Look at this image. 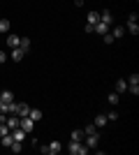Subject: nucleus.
<instances>
[{
    "label": "nucleus",
    "instance_id": "423d86ee",
    "mask_svg": "<svg viewBox=\"0 0 139 155\" xmlns=\"http://www.w3.org/2000/svg\"><path fill=\"white\" fill-rule=\"evenodd\" d=\"M98 139H100L98 132H95V134H84V143H86L88 148H95V146H98Z\"/></svg>",
    "mask_w": 139,
    "mask_h": 155
},
{
    "label": "nucleus",
    "instance_id": "2f4dec72",
    "mask_svg": "<svg viewBox=\"0 0 139 155\" xmlns=\"http://www.w3.org/2000/svg\"><path fill=\"white\" fill-rule=\"evenodd\" d=\"M0 123H7V116H5V114H0Z\"/></svg>",
    "mask_w": 139,
    "mask_h": 155
},
{
    "label": "nucleus",
    "instance_id": "a211bd4d",
    "mask_svg": "<svg viewBox=\"0 0 139 155\" xmlns=\"http://www.w3.org/2000/svg\"><path fill=\"white\" fill-rule=\"evenodd\" d=\"M19 120H21V118L16 116V114H14L12 118H7V127H9V130H14V127H19Z\"/></svg>",
    "mask_w": 139,
    "mask_h": 155
},
{
    "label": "nucleus",
    "instance_id": "bb28decb",
    "mask_svg": "<svg viewBox=\"0 0 139 155\" xmlns=\"http://www.w3.org/2000/svg\"><path fill=\"white\" fill-rule=\"evenodd\" d=\"M7 132H9V127H7V123H0V137H5Z\"/></svg>",
    "mask_w": 139,
    "mask_h": 155
},
{
    "label": "nucleus",
    "instance_id": "c85d7f7f",
    "mask_svg": "<svg viewBox=\"0 0 139 155\" xmlns=\"http://www.w3.org/2000/svg\"><path fill=\"white\" fill-rule=\"evenodd\" d=\"M116 118H118V114H116V111H109V114H107V120H116Z\"/></svg>",
    "mask_w": 139,
    "mask_h": 155
},
{
    "label": "nucleus",
    "instance_id": "b1692460",
    "mask_svg": "<svg viewBox=\"0 0 139 155\" xmlns=\"http://www.w3.org/2000/svg\"><path fill=\"white\" fill-rule=\"evenodd\" d=\"M0 32H9V21L0 19Z\"/></svg>",
    "mask_w": 139,
    "mask_h": 155
},
{
    "label": "nucleus",
    "instance_id": "a878e982",
    "mask_svg": "<svg viewBox=\"0 0 139 155\" xmlns=\"http://www.w3.org/2000/svg\"><path fill=\"white\" fill-rule=\"evenodd\" d=\"M107 100H109V104H118V93H111Z\"/></svg>",
    "mask_w": 139,
    "mask_h": 155
},
{
    "label": "nucleus",
    "instance_id": "20e7f679",
    "mask_svg": "<svg viewBox=\"0 0 139 155\" xmlns=\"http://www.w3.org/2000/svg\"><path fill=\"white\" fill-rule=\"evenodd\" d=\"M19 127H21V130H26V132H30V130L35 127V120H33L30 116H23V118L19 120Z\"/></svg>",
    "mask_w": 139,
    "mask_h": 155
},
{
    "label": "nucleus",
    "instance_id": "c756f323",
    "mask_svg": "<svg viewBox=\"0 0 139 155\" xmlns=\"http://www.w3.org/2000/svg\"><path fill=\"white\" fill-rule=\"evenodd\" d=\"M0 114H7V104L2 102V100H0Z\"/></svg>",
    "mask_w": 139,
    "mask_h": 155
},
{
    "label": "nucleus",
    "instance_id": "9d476101",
    "mask_svg": "<svg viewBox=\"0 0 139 155\" xmlns=\"http://www.w3.org/2000/svg\"><path fill=\"white\" fill-rule=\"evenodd\" d=\"M19 49H21L23 53L30 51V37H21V39H19Z\"/></svg>",
    "mask_w": 139,
    "mask_h": 155
},
{
    "label": "nucleus",
    "instance_id": "f8f14e48",
    "mask_svg": "<svg viewBox=\"0 0 139 155\" xmlns=\"http://www.w3.org/2000/svg\"><path fill=\"white\" fill-rule=\"evenodd\" d=\"M0 100H2L5 104L14 102V93H12V91H2V93H0Z\"/></svg>",
    "mask_w": 139,
    "mask_h": 155
},
{
    "label": "nucleus",
    "instance_id": "2eb2a0df",
    "mask_svg": "<svg viewBox=\"0 0 139 155\" xmlns=\"http://www.w3.org/2000/svg\"><path fill=\"white\" fill-rule=\"evenodd\" d=\"M0 143H2V148H9V146H12V143H14L12 134H9V132H7L5 137H0Z\"/></svg>",
    "mask_w": 139,
    "mask_h": 155
},
{
    "label": "nucleus",
    "instance_id": "f257e3e1",
    "mask_svg": "<svg viewBox=\"0 0 139 155\" xmlns=\"http://www.w3.org/2000/svg\"><path fill=\"white\" fill-rule=\"evenodd\" d=\"M88 150L91 148L84 141H70V146H67V153H72V155H86Z\"/></svg>",
    "mask_w": 139,
    "mask_h": 155
},
{
    "label": "nucleus",
    "instance_id": "412c9836",
    "mask_svg": "<svg viewBox=\"0 0 139 155\" xmlns=\"http://www.w3.org/2000/svg\"><path fill=\"white\" fill-rule=\"evenodd\" d=\"M28 116H30L35 123H37V120H42V111H40V109H30V114H28Z\"/></svg>",
    "mask_w": 139,
    "mask_h": 155
},
{
    "label": "nucleus",
    "instance_id": "393cba45",
    "mask_svg": "<svg viewBox=\"0 0 139 155\" xmlns=\"http://www.w3.org/2000/svg\"><path fill=\"white\" fill-rule=\"evenodd\" d=\"M127 86H139V74H132L127 79Z\"/></svg>",
    "mask_w": 139,
    "mask_h": 155
},
{
    "label": "nucleus",
    "instance_id": "cd10ccee",
    "mask_svg": "<svg viewBox=\"0 0 139 155\" xmlns=\"http://www.w3.org/2000/svg\"><path fill=\"white\" fill-rule=\"evenodd\" d=\"M102 39H104V44H111V42H114L111 32H107V35H102Z\"/></svg>",
    "mask_w": 139,
    "mask_h": 155
},
{
    "label": "nucleus",
    "instance_id": "7c9ffc66",
    "mask_svg": "<svg viewBox=\"0 0 139 155\" xmlns=\"http://www.w3.org/2000/svg\"><path fill=\"white\" fill-rule=\"evenodd\" d=\"M5 58H7V56H5V51H0V63H5Z\"/></svg>",
    "mask_w": 139,
    "mask_h": 155
},
{
    "label": "nucleus",
    "instance_id": "f3484780",
    "mask_svg": "<svg viewBox=\"0 0 139 155\" xmlns=\"http://www.w3.org/2000/svg\"><path fill=\"white\" fill-rule=\"evenodd\" d=\"M9 56H12V60H16V63H19V60H23V56H26V53L16 46V49H12V53H9Z\"/></svg>",
    "mask_w": 139,
    "mask_h": 155
},
{
    "label": "nucleus",
    "instance_id": "dca6fc26",
    "mask_svg": "<svg viewBox=\"0 0 139 155\" xmlns=\"http://www.w3.org/2000/svg\"><path fill=\"white\" fill-rule=\"evenodd\" d=\"M19 35H9V37H7V46H9V49H16V46H19Z\"/></svg>",
    "mask_w": 139,
    "mask_h": 155
},
{
    "label": "nucleus",
    "instance_id": "9b49d317",
    "mask_svg": "<svg viewBox=\"0 0 139 155\" xmlns=\"http://www.w3.org/2000/svg\"><path fill=\"white\" fill-rule=\"evenodd\" d=\"M109 32H111V37H114V39H118V37H123V35H125V28H123V26H114Z\"/></svg>",
    "mask_w": 139,
    "mask_h": 155
},
{
    "label": "nucleus",
    "instance_id": "0eeeda50",
    "mask_svg": "<svg viewBox=\"0 0 139 155\" xmlns=\"http://www.w3.org/2000/svg\"><path fill=\"white\" fill-rule=\"evenodd\" d=\"M109 28H111V26H107V23L98 21V23L93 26V32H98V35H107V32H109Z\"/></svg>",
    "mask_w": 139,
    "mask_h": 155
},
{
    "label": "nucleus",
    "instance_id": "ddd939ff",
    "mask_svg": "<svg viewBox=\"0 0 139 155\" xmlns=\"http://www.w3.org/2000/svg\"><path fill=\"white\" fill-rule=\"evenodd\" d=\"M98 21H100V14H98V12H88V14H86V23H91V26H95Z\"/></svg>",
    "mask_w": 139,
    "mask_h": 155
},
{
    "label": "nucleus",
    "instance_id": "5701e85b",
    "mask_svg": "<svg viewBox=\"0 0 139 155\" xmlns=\"http://www.w3.org/2000/svg\"><path fill=\"white\" fill-rule=\"evenodd\" d=\"M95 132H98L95 123H91V125H86V127H84V134H95Z\"/></svg>",
    "mask_w": 139,
    "mask_h": 155
},
{
    "label": "nucleus",
    "instance_id": "4468645a",
    "mask_svg": "<svg viewBox=\"0 0 139 155\" xmlns=\"http://www.w3.org/2000/svg\"><path fill=\"white\" fill-rule=\"evenodd\" d=\"M70 141H84V130H72Z\"/></svg>",
    "mask_w": 139,
    "mask_h": 155
},
{
    "label": "nucleus",
    "instance_id": "f03ea898",
    "mask_svg": "<svg viewBox=\"0 0 139 155\" xmlns=\"http://www.w3.org/2000/svg\"><path fill=\"white\" fill-rule=\"evenodd\" d=\"M127 32H132V35H139V26H137V14H130L127 16V26H125Z\"/></svg>",
    "mask_w": 139,
    "mask_h": 155
},
{
    "label": "nucleus",
    "instance_id": "1a4fd4ad",
    "mask_svg": "<svg viewBox=\"0 0 139 155\" xmlns=\"http://www.w3.org/2000/svg\"><path fill=\"white\" fill-rule=\"evenodd\" d=\"M93 123H95V127H104V125L107 123H109V120H107V116H104V114H98V116H95V120H93Z\"/></svg>",
    "mask_w": 139,
    "mask_h": 155
},
{
    "label": "nucleus",
    "instance_id": "6e6552de",
    "mask_svg": "<svg viewBox=\"0 0 139 155\" xmlns=\"http://www.w3.org/2000/svg\"><path fill=\"white\" fill-rule=\"evenodd\" d=\"M100 21H102V23H107V26H111V23H114V16H111V12H109V9L100 12Z\"/></svg>",
    "mask_w": 139,
    "mask_h": 155
},
{
    "label": "nucleus",
    "instance_id": "4be33fe9",
    "mask_svg": "<svg viewBox=\"0 0 139 155\" xmlns=\"http://www.w3.org/2000/svg\"><path fill=\"white\" fill-rule=\"evenodd\" d=\"M9 150H12V153H21V150H23V143H21V141H14L12 146H9Z\"/></svg>",
    "mask_w": 139,
    "mask_h": 155
},
{
    "label": "nucleus",
    "instance_id": "39448f33",
    "mask_svg": "<svg viewBox=\"0 0 139 155\" xmlns=\"http://www.w3.org/2000/svg\"><path fill=\"white\" fill-rule=\"evenodd\" d=\"M9 134H12L14 141H21V143H23V139H26L28 132H26V130H21V127H14V130H9Z\"/></svg>",
    "mask_w": 139,
    "mask_h": 155
},
{
    "label": "nucleus",
    "instance_id": "6ab92c4d",
    "mask_svg": "<svg viewBox=\"0 0 139 155\" xmlns=\"http://www.w3.org/2000/svg\"><path fill=\"white\" fill-rule=\"evenodd\" d=\"M116 91L118 93H127V81L125 79H118V81H116Z\"/></svg>",
    "mask_w": 139,
    "mask_h": 155
},
{
    "label": "nucleus",
    "instance_id": "7ed1b4c3",
    "mask_svg": "<svg viewBox=\"0 0 139 155\" xmlns=\"http://www.w3.org/2000/svg\"><path fill=\"white\" fill-rule=\"evenodd\" d=\"M14 114L19 118H23V116H28L30 114V107H28L26 102H16V107H14Z\"/></svg>",
    "mask_w": 139,
    "mask_h": 155
},
{
    "label": "nucleus",
    "instance_id": "aec40b11",
    "mask_svg": "<svg viewBox=\"0 0 139 155\" xmlns=\"http://www.w3.org/2000/svg\"><path fill=\"white\" fill-rule=\"evenodd\" d=\"M60 153V141H51L49 143V155H56Z\"/></svg>",
    "mask_w": 139,
    "mask_h": 155
}]
</instances>
